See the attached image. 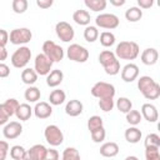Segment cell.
<instances>
[{
  "instance_id": "19",
  "label": "cell",
  "mask_w": 160,
  "mask_h": 160,
  "mask_svg": "<svg viewBox=\"0 0 160 160\" xmlns=\"http://www.w3.org/2000/svg\"><path fill=\"white\" fill-rule=\"evenodd\" d=\"M84 110V105L80 100H76V99H72V100H69L65 105V112L69 115V116H79Z\"/></svg>"
},
{
  "instance_id": "44",
  "label": "cell",
  "mask_w": 160,
  "mask_h": 160,
  "mask_svg": "<svg viewBox=\"0 0 160 160\" xmlns=\"http://www.w3.org/2000/svg\"><path fill=\"white\" fill-rule=\"evenodd\" d=\"M44 160H59V152L54 148H50L46 150V154L44 156Z\"/></svg>"
},
{
  "instance_id": "50",
  "label": "cell",
  "mask_w": 160,
  "mask_h": 160,
  "mask_svg": "<svg viewBox=\"0 0 160 160\" xmlns=\"http://www.w3.org/2000/svg\"><path fill=\"white\" fill-rule=\"evenodd\" d=\"M8 50H6V48H1L0 49V62H4V60H6V58H8Z\"/></svg>"
},
{
  "instance_id": "7",
  "label": "cell",
  "mask_w": 160,
  "mask_h": 160,
  "mask_svg": "<svg viewBox=\"0 0 160 160\" xmlns=\"http://www.w3.org/2000/svg\"><path fill=\"white\" fill-rule=\"evenodd\" d=\"M32 38V32L30 29L28 28H16L12 29L9 34V41L14 45H22L25 46V44H28Z\"/></svg>"
},
{
  "instance_id": "4",
  "label": "cell",
  "mask_w": 160,
  "mask_h": 160,
  "mask_svg": "<svg viewBox=\"0 0 160 160\" xmlns=\"http://www.w3.org/2000/svg\"><path fill=\"white\" fill-rule=\"evenodd\" d=\"M42 54L52 62H59L64 58V49L54 42L52 40H46L42 44Z\"/></svg>"
},
{
  "instance_id": "15",
  "label": "cell",
  "mask_w": 160,
  "mask_h": 160,
  "mask_svg": "<svg viewBox=\"0 0 160 160\" xmlns=\"http://www.w3.org/2000/svg\"><path fill=\"white\" fill-rule=\"evenodd\" d=\"M138 76H139V66L134 62H129L121 69V79L125 82H132L134 80L138 79Z\"/></svg>"
},
{
  "instance_id": "20",
  "label": "cell",
  "mask_w": 160,
  "mask_h": 160,
  "mask_svg": "<svg viewBox=\"0 0 160 160\" xmlns=\"http://www.w3.org/2000/svg\"><path fill=\"white\" fill-rule=\"evenodd\" d=\"M119 154V145L114 141L104 142L100 146V155L104 158H114Z\"/></svg>"
},
{
  "instance_id": "52",
  "label": "cell",
  "mask_w": 160,
  "mask_h": 160,
  "mask_svg": "<svg viewBox=\"0 0 160 160\" xmlns=\"http://www.w3.org/2000/svg\"><path fill=\"white\" fill-rule=\"evenodd\" d=\"M125 160H139V158L135 156V155H130V156H126Z\"/></svg>"
},
{
  "instance_id": "2",
  "label": "cell",
  "mask_w": 160,
  "mask_h": 160,
  "mask_svg": "<svg viewBox=\"0 0 160 160\" xmlns=\"http://www.w3.org/2000/svg\"><path fill=\"white\" fill-rule=\"evenodd\" d=\"M118 59L135 60L140 54V48L135 41H120L114 51Z\"/></svg>"
},
{
  "instance_id": "27",
  "label": "cell",
  "mask_w": 160,
  "mask_h": 160,
  "mask_svg": "<svg viewBox=\"0 0 160 160\" xmlns=\"http://www.w3.org/2000/svg\"><path fill=\"white\" fill-rule=\"evenodd\" d=\"M40 96L41 92L36 86H29L24 92V98L28 102H38L40 100Z\"/></svg>"
},
{
  "instance_id": "5",
  "label": "cell",
  "mask_w": 160,
  "mask_h": 160,
  "mask_svg": "<svg viewBox=\"0 0 160 160\" xmlns=\"http://www.w3.org/2000/svg\"><path fill=\"white\" fill-rule=\"evenodd\" d=\"M31 59V50L28 46L18 48L11 55V64L16 69H25L28 62Z\"/></svg>"
},
{
  "instance_id": "9",
  "label": "cell",
  "mask_w": 160,
  "mask_h": 160,
  "mask_svg": "<svg viewBox=\"0 0 160 160\" xmlns=\"http://www.w3.org/2000/svg\"><path fill=\"white\" fill-rule=\"evenodd\" d=\"M44 136L45 140L51 145V146H59L62 144L64 141V134L60 130V128L58 125H48L44 130Z\"/></svg>"
},
{
  "instance_id": "8",
  "label": "cell",
  "mask_w": 160,
  "mask_h": 160,
  "mask_svg": "<svg viewBox=\"0 0 160 160\" xmlns=\"http://www.w3.org/2000/svg\"><path fill=\"white\" fill-rule=\"evenodd\" d=\"M66 56L75 62H85L89 59V51L80 44H70L66 49Z\"/></svg>"
},
{
  "instance_id": "51",
  "label": "cell",
  "mask_w": 160,
  "mask_h": 160,
  "mask_svg": "<svg viewBox=\"0 0 160 160\" xmlns=\"http://www.w3.org/2000/svg\"><path fill=\"white\" fill-rule=\"evenodd\" d=\"M110 4L114 6H122L125 4V0H110Z\"/></svg>"
},
{
  "instance_id": "6",
  "label": "cell",
  "mask_w": 160,
  "mask_h": 160,
  "mask_svg": "<svg viewBox=\"0 0 160 160\" xmlns=\"http://www.w3.org/2000/svg\"><path fill=\"white\" fill-rule=\"evenodd\" d=\"M91 95L94 98L100 99H108V98H112L115 96V86L110 82H105V81H99L96 84L92 85L91 90H90Z\"/></svg>"
},
{
  "instance_id": "48",
  "label": "cell",
  "mask_w": 160,
  "mask_h": 160,
  "mask_svg": "<svg viewBox=\"0 0 160 160\" xmlns=\"http://www.w3.org/2000/svg\"><path fill=\"white\" fill-rule=\"evenodd\" d=\"M52 4H54L52 0H36V5L40 9H49L52 6Z\"/></svg>"
},
{
  "instance_id": "13",
  "label": "cell",
  "mask_w": 160,
  "mask_h": 160,
  "mask_svg": "<svg viewBox=\"0 0 160 160\" xmlns=\"http://www.w3.org/2000/svg\"><path fill=\"white\" fill-rule=\"evenodd\" d=\"M22 132V125L19 121H10L4 126L2 134L5 136V139L8 140H12L16 139L18 136H20Z\"/></svg>"
},
{
  "instance_id": "31",
  "label": "cell",
  "mask_w": 160,
  "mask_h": 160,
  "mask_svg": "<svg viewBox=\"0 0 160 160\" xmlns=\"http://www.w3.org/2000/svg\"><path fill=\"white\" fill-rule=\"evenodd\" d=\"M99 38V30L96 26H92V25H88L84 30V39L88 41V42H94L95 40H98Z\"/></svg>"
},
{
  "instance_id": "43",
  "label": "cell",
  "mask_w": 160,
  "mask_h": 160,
  "mask_svg": "<svg viewBox=\"0 0 160 160\" xmlns=\"http://www.w3.org/2000/svg\"><path fill=\"white\" fill-rule=\"evenodd\" d=\"M9 152V144L5 140H0V160H5Z\"/></svg>"
},
{
  "instance_id": "35",
  "label": "cell",
  "mask_w": 160,
  "mask_h": 160,
  "mask_svg": "<svg viewBox=\"0 0 160 160\" xmlns=\"http://www.w3.org/2000/svg\"><path fill=\"white\" fill-rule=\"evenodd\" d=\"M28 0H12L11 2V8L15 14H24L28 10Z\"/></svg>"
},
{
  "instance_id": "12",
  "label": "cell",
  "mask_w": 160,
  "mask_h": 160,
  "mask_svg": "<svg viewBox=\"0 0 160 160\" xmlns=\"http://www.w3.org/2000/svg\"><path fill=\"white\" fill-rule=\"evenodd\" d=\"M52 68V61H50L44 54H38L34 60V70L40 76H46Z\"/></svg>"
},
{
  "instance_id": "36",
  "label": "cell",
  "mask_w": 160,
  "mask_h": 160,
  "mask_svg": "<svg viewBox=\"0 0 160 160\" xmlns=\"http://www.w3.org/2000/svg\"><path fill=\"white\" fill-rule=\"evenodd\" d=\"M101 126H104V121H102V119L100 116L92 115V116H90L88 119V129H89L90 132L96 130V129H99V128H101Z\"/></svg>"
},
{
  "instance_id": "11",
  "label": "cell",
  "mask_w": 160,
  "mask_h": 160,
  "mask_svg": "<svg viewBox=\"0 0 160 160\" xmlns=\"http://www.w3.org/2000/svg\"><path fill=\"white\" fill-rule=\"evenodd\" d=\"M55 32L56 36L64 42H70L75 36L74 28L66 21H59L55 25Z\"/></svg>"
},
{
  "instance_id": "49",
  "label": "cell",
  "mask_w": 160,
  "mask_h": 160,
  "mask_svg": "<svg viewBox=\"0 0 160 160\" xmlns=\"http://www.w3.org/2000/svg\"><path fill=\"white\" fill-rule=\"evenodd\" d=\"M138 8L139 9H150L154 5L152 0H138Z\"/></svg>"
},
{
  "instance_id": "24",
  "label": "cell",
  "mask_w": 160,
  "mask_h": 160,
  "mask_svg": "<svg viewBox=\"0 0 160 160\" xmlns=\"http://www.w3.org/2000/svg\"><path fill=\"white\" fill-rule=\"evenodd\" d=\"M15 115H16L18 120H20V121H26V120H29V119L31 118V115H32V108H31L29 104H26V102L20 104L19 108L16 109Z\"/></svg>"
},
{
  "instance_id": "42",
  "label": "cell",
  "mask_w": 160,
  "mask_h": 160,
  "mask_svg": "<svg viewBox=\"0 0 160 160\" xmlns=\"http://www.w3.org/2000/svg\"><path fill=\"white\" fill-rule=\"evenodd\" d=\"M115 106V102H114V99L112 98H108V99H100L99 100V108L105 111V112H109L114 109Z\"/></svg>"
},
{
  "instance_id": "34",
  "label": "cell",
  "mask_w": 160,
  "mask_h": 160,
  "mask_svg": "<svg viewBox=\"0 0 160 160\" xmlns=\"http://www.w3.org/2000/svg\"><path fill=\"white\" fill-rule=\"evenodd\" d=\"M61 160H81V158H80V154H79L78 149L69 146L62 151Z\"/></svg>"
},
{
  "instance_id": "30",
  "label": "cell",
  "mask_w": 160,
  "mask_h": 160,
  "mask_svg": "<svg viewBox=\"0 0 160 160\" xmlns=\"http://www.w3.org/2000/svg\"><path fill=\"white\" fill-rule=\"evenodd\" d=\"M116 108L120 112H124V114H128L130 110H132V102L129 98H125V96H121L116 100Z\"/></svg>"
},
{
  "instance_id": "10",
  "label": "cell",
  "mask_w": 160,
  "mask_h": 160,
  "mask_svg": "<svg viewBox=\"0 0 160 160\" xmlns=\"http://www.w3.org/2000/svg\"><path fill=\"white\" fill-rule=\"evenodd\" d=\"M119 22H120L119 18L111 12H102L95 18L96 26H99L101 29H108V30L116 29L119 26Z\"/></svg>"
},
{
  "instance_id": "39",
  "label": "cell",
  "mask_w": 160,
  "mask_h": 160,
  "mask_svg": "<svg viewBox=\"0 0 160 160\" xmlns=\"http://www.w3.org/2000/svg\"><path fill=\"white\" fill-rule=\"evenodd\" d=\"M144 145H145V148H148V146L160 148V136L155 132H151V134L146 135V138L144 140Z\"/></svg>"
},
{
  "instance_id": "41",
  "label": "cell",
  "mask_w": 160,
  "mask_h": 160,
  "mask_svg": "<svg viewBox=\"0 0 160 160\" xmlns=\"http://www.w3.org/2000/svg\"><path fill=\"white\" fill-rule=\"evenodd\" d=\"M90 135H91V139H92L94 142H102L105 140V138H106V131H105L104 126H101V128L91 131Z\"/></svg>"
},
{
  "instance_id": "16",
  "label": "cell",
  "mask_w": 160,
  "mask_h": 160,
  "mask_svg": "<svg viewBox=\"0 0 160 160\" xmlns=\"http://www.w3.org/2000/svg\"><path fill=\"white\" fill-rule=\"evenodd\" d=\"M32 112L38 119H48L52 114V106L46 101H40L36 102L35 108L32 109Z\"/></svg>"
},
{
  "instance_id": "18",
  "label": "cell",
  "mask_w": 160,
  "mask_h": 160,
  "mask_svg": "<svg viewBox=\"0 0 160 160\" xmlns=\"http://www.w3.org/2000/svg\"><path fill=\"white\" fill-rule=\"evenodd\" d=\"M140 59H141V62L144 65H148V66H151V65H155L158 62V59H159V52L155 48H148L145 49L141 55H140Z\"/></svg>"
},
{
  "instance_id": "38",
  "label": "cell",
  "mask_w": 160,
  "mask_h": 160,
  "mask_svg": "<svg viewBox=\"0 0 160 160\" xmlns=\"http://www.w3.org/2000/svg\"><path fill=\"white\" fill-rule=\"evenodd\" d=\"M25 152H26V150H25V148L21 146V145H14V146H11V149H10V156H11V159H14V160H22Z\"/></svg>"
},
{
  "instance_id": "25",
  "label": "cell",
  "mask_w": 160,
  "mask_h": 160,
  "mask_svg": "<svg viewBox=\"0 0 160 160\" xmlns=\"http://www.w3.org/2000/svg\"><path fill=\"white\" fill-rule=\"evenodd\" d=\"M38 76L39 75L31 68H25L21 71V80H22V82L26 84V85H29V86H32L38 81Z\"/></svg>"
},
{
  "instance_id": "14",
  "label": "cell",
  "mask_w": 160,
  "mask_h": 160,
  "mask_svg": "<svg viewBox=\"0 0 160 160\" xmlns=\"http://www.w3.org/2000/svg\"><path fill=\"white\" fill-rule=\"evenodd\" d=\"M46 148L41 144L32 145L29 150H26L22 160H44V156L46 154Z\"/></svg>"
},
{
  "instance_id": "17",
  "label": "cell",
  "mask_w": 160,
  "mask_h": 160,
  "mask_svg": "<svg viewBox=\"0 0 160 160\" xmlns=\"http://www.w3.org/2000/svg\"><path fill=\"white\" fill-rule=\"evenodd\" d=\"M140 114L149 122H156L158 119H159V112H158L156 106L150 104V102H146L141 106V112Z\"/></svg>"
},
{
  "instance_id": "1",
  "label": "cell",
  "mask_w": 160,
  "mask_h": 160,
  "mask_svg": "<svg viewBox=\"0 0 160 160\" xmlns=\"http://www.w3.org/2000/svg\"><path fill=\"white\" fill-rule=\"evenodd\" d=\"M138 89L148 100H156L160 96V85L148 75L138 79Z\"/></svg>"
},
{
  "instance_id": "28",
  "label": "cell",
  "mask_w": 160,
  "mask_h": 160,
  "mask_svg": "<svg viewBox=\"0 0 160 160\" xmlns=\"http://www.w3.org/2000/svg\"><path fill=\"white\" fill-rule=\"evenodd\" d=\"M84 4L89 10L99 12L101 10H105V8L108 5V1L106 0H85Z\"/></svg>"
},
{
  "instance_id": "22",
  "label": "cell",
  "mask_w": 160,
  "mask_h": 160,
  "mask_svg": "<svg viewBox=\"0 0 160 160\" xmlns=\"http://www.w3.org/2000/svg\"><path fill=\"white\" fill-rule=\"evenodd\" d=\"M124 136H125V140L128 142H130V144H138L141 140L142 134H141L140 129H138L136 126H130L129 129L125 130Z\"/></svg>"
},
{
  "instance_id": "46",
  "label": "cell",
  "mask_w": 160,
  "mask_h": 160,
  "mask_svg": "<svg viewBox=\"0 0 160 160\" xmlns=\"http://www.w3.org/2000/svg\"><path fill=\"white\" fill-rule=\"evenodd\" d=\"M9 119H10L9 114H8L6 110L4 109L2 104H0V125H6V124L9 122Z\"/></svg>"
},
{
  "instance_id": "26",
  "label": "cell",
  "mask_w": 160,
  "mask_h": 160,
  "mask_svg": "<svg viewBox=\"0 0 160 160\" xmlns=\"http://www.w3.org/2000/svg\"><path fill=\"white\" fill-rule=\"evenodd\" d=\"M65 99H66L65 91L61 90V89H55L49 95V104L54 105V106H58V105H61L65 101Z\"/></svg>"
},
{
  "instance_id": "40",
  "label": "cell",
  "mask_w": 160,
  "mask_h": 160,
  "mask_svg": "<svg viewBox=\"0 0 160 160\" xmlns=\"http://www.w3.org/2000/svg\"><path fill=\"white\" fill-rule=\"evenodd\" d=\"M160 148L148 146L145 148V159L146 160H160Z\"/></svg>"
},
{
  "instance_id": "47",
  "label": "cell",
  "mask_w": 160,
  "mask_h": 160,
  "mask_svg": "<svg viewBox=\"0 0 160 160\" xmlns=\"http://www.w3.org/2000/svg\"><path fill=\"white\" fill-rule=\"evenodd\" d=\"M10 75V68L5 62H0V79L8 78Z\"/></svg>"
},
{
  "instance_id": "21",
  "label": "cell",
  "mask_w": 160,
  "mask_h": 160,
  "mask_svg": "<svg viewBox=\"0 0 160 160\" xmlns=\"http://www.w3.org/2000/svg\"><path fill=\"white\" fill-rule=\"evenodd\" d=\"M64 80V74L61 70L59 69H55V70H51L48 75H46V84L50 88H56L59 86Z\"/></svg>"
},
{
  "instance_id": "45",
  "label": "cell",
  "mask_w": 160,
  "mask_h": 160,
  "mask_svg": "<svg viewBox=\"0 0 160 160\" xmlns=\"http://www.w3.org/2000/svg\"><path fill=\"white\" fill-rule=\"evenodd\" d=\"M9 42V32L5 29H0V49L5 48Z\"/></svg>"
},
{
  "instance_id": "29",
  "label": "cell",
  "mask_w": 160,
  "mask_h": 160,
  "mask_svg": "<svg viewBox=\"0 0 160 160\" xmlns=\"http://www.w3.org/2000/svg\"><path fill=\"white\" fill-rule=\"evenodd\" d=\"M125 18L130 22H136L142 18V10L138 6H131L125 11Z\"/></svg>"
},
{
  "instance_id": "32",
  "label": "cell",
  "mask_w": 160,
  "mask_h": 160,
  "mask_svg": "<svg viewBox=\"0 0 160 160\" xmlns=\"http://www.w3.org/2000/svg\"><path fill=\"white\" fill-rule=\"evenodd\" d=\"M100 44L104 48H110L115 44V35L111 31H102L100 34Z\"/></svg>"
},
{
  "instance_id": "37",
  "label": "cell",
  "mask_w": 160,
  "mask_h": 160,
  "mask_svg": "<svg viewBox=\"0 0 160 160\" xmlns=\"http://www.w3.org/2000/svg\"><path fill=\"white\" fill-rule=\"evenodd\" d=\"M141 119H142V116H141L140 111H138V110H130V111L126 114V121H128L130 125H132V126L139 125L140 121H141Z\"/></svg>"
},
{
  "instance_id": "3",
  "label": "cell",
  "mask_w": 160,
  "mask_h": 160,
  "mask_svg": "<svg viewBox=\"0 0 160 160\" xmlns=\"http://www.w3.org/2000/svg\"><path fill=\"white\" fill-rule=\"evenodd\" d=\"M99 62L108 75H116L120 72V61L110 50H102L99 54Z\"/></svg>"
},
{
  "instance_id": "23",
  "label": "cell",
  "mask_w": 160,
  "mask_h": 160,
  "mask_svg": "<svg viewBox=\"0 0 160 160\" xmlns=\"http://www.w3.org/2000/svg\"><path fill=\"white\" fill-rule=\"evenodd\" d=\"M72 20L81 26H88L90 24V14L88 10L79 9L72 14Z\"/></svg>"
},
{
  "instance_id": "33",
  "label": "cell",
  "mask_w": 160,
  "mask_h": 160,
  "mask_svg": "<svg viewBox=\"0 0 160 160\" xmlns=\"http://www.w3.org/2000/svg\"><path fill=\"white\" fill-rule=\"evenodd\" d=\"M19 105H20V102H19L16 99H14V98H10V99H8L5 102H2V106H4V109L6 110V112L9 114L10 118H11L12 115H15L16 109L19 108Z\"/></svg>"
}]
</instances>
